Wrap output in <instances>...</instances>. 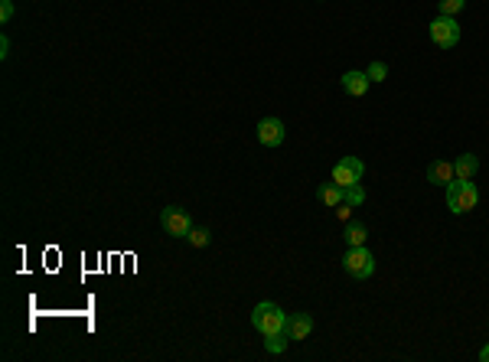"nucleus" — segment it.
I'll return each mask as SVG.
<instances>
[{"label": "nucleus", "mask_w": 489, "mask_h": 362, "mask_svg": "<svg viewBox=\"0 0 489 362\" xmlns=\"http://www.w3.org/2000/svg\"><path fill=\"white\" fill-rule=\"evenodd\" d=\"M479 359H483V362H489V346H483V352H479Z\"/></svg>", "instance_id": "nucleus-22"}, {"label": "nucleus", "mask_w": 489, "mask_h": 362, "mask_svg": "<svg viewBox=\"0 0 489 362\" xmlns=\"http://www.w3.org/2000/svg\"><path fill=\"white\" fill-rule=\"evenodd\" d=\"M476 203H479V192L470 180H454L447 186V209H450V213L463 215V213H470V209H476Z\"/></svg>", "instance_id": "nucleus-2"}, {"label": "nucleus", "mask_w": 489, "mask_h": 362, "mask_svg": "<svg viewBox=\"0 0 489 362\" xmlns=\"http://www.w3.org/2000/svg\"><path fill=\"white\" fill-rule=\"evenodd\" d=\"M365 75H369V82H385V79H388V65H385V63H372L369 69H365Z\"/></svg>", "instance_id": "nucleus-18"}, {"label": "nucleus", "mask_w": 489, "mask_h": 362, "mask_svg": "<svg viewBox=\"0 0 489 362\" xmlns=\"http://www.w3.org/2000/svg\"><path fill=\"white\" fill-rule=\"evenodd\" d=\"M431 40H434V46H440V49H454V46L460 43V26L454 17H437L434 23H431Z\"/></svg>", "instance_id": "nucleus-6"}, {"label": "nucleus", "mask_w": 489, "mask_h": 362, "mask_svg": "<svg viewBox=\"0 0 489 362\" xmlns=\"http://www.w3.org/2000/svg\"><path fill=\"white\" fill-rule=\"evenodd\" d=\"M346 192V196H342V199H346V203L352 206V209H356V206H362L365 203V190H362L359 183H356V186H349V190H342Z\"/></svg>", "instance_id": "nucleus-17"}, {"label": "nucleus", "mask_w": 489, "mask_h": 362, "mask_svg": "<svg viewBox=\"0 0 489 362\" xmlns=\"http://www.w3.org/2000/svg\"><path fill=\"white\" fill-rule=\"evenodd\" d=\"M479 170V157L476 154H463V157L454 160V173H457V180H473Z\"/></svg>", "instance_id": "nucleus-11"}, {"label": "nucleus", "mask_w": 489, "mask_h": 362, "mask_svg": "<svg viewBox=\"0 0 489 362\" xmlns=\"http://www.w3.org/2000/svg\"><path fill=\"white\" fill-rule=\"evenodd\" d=\"M342 196H346V192H342L336 183H323V186L317 190V199L326 206V209H336V206L342 203Z\"/></svg>", "instance_id": "nucleus-12"}, {"label": "nucleus", "mask_w": 489, "mask_h": 362, "mask_svg": "<svg viewBox=\"0 0 489 362\" xmlns=\"http://www.w3.org/2000/svg\"><path fill=\"white\" fill-rule=\"evenodd\" d=\"M288 138V131H284V121L281 117H265V121H258V140L265 144V147H281Z\"/></svg>", "instance_id": "nucleus-7"}, {"label": "nucleus", "mask_w": 489, "mask_h": 362, "mask_svg": "<svg viewBox=\"0 0 489 362\" xmlns=\"http://www.w3.org/2000/svg\"><path fill=\"white\" fill-rule=\"evenodd\" d=\"M463 7H467V0H440L437 10H440V17H457Z\"/></svg>", "instance_id": "nucleus-16"}, {"label": "nucleus", "mask_w": 489, "mask_h": 362, "mask_svg": "<svg viewBox=\"0 0 489 362\" xmlns=\"http://www.w3.org/2000/svg\"><path fill=\"white\" fill-rule=\"evenodd\" d=\"M160 225H163V232L173 235V238H186L192 229L190 222V213L186 209H180V206H167L163 209V215H160Z\"/></svg>", "instance_id": "nucleus-5"}, {"label": "nucleus", "mask_w": 489, "mask_h": 362, "mask_svg": "<svg viewBox=\"0 0 489 362\" xmlns=\"http://www.w3.org/2000/svg\"><path fill=\"white\" fill-rule=\"evenodd\" d=\"M365 238H369V232H365V225H362V222H349V225H346V242H349V248L365 245Z\"/></svg>", "instance_id": "nucleus-13"}, {"label": "nucleus", "mask_w": 489, "mask_h": 362, "mask_svg": "<svg viewBox=\"0 0 489 362\" xmlns=\"http://www.w3.org/2000/svg\"><path fill=\"white\" fill-rule=\"evenodd\" d=\"M288 343H290L288 333H274V336H265V349H267V352H274V356H277V352L288 349Z\"/></svg>", "instance_id": "nucleus-14"}, {"label": "nucleus", "mask_w": 489, "mask_h": 362, "mask_svg": "<svg viewBox=\"0 0 489 362\" xmlns=\"http://www.w3.org/2000/svg\"><path fill=\"white\" fill-rule=\"evenodd\" d=\"M342 268H346V274L356 277V281H365V277H372L375 271V255L369 252L365 245H356L346 252V258H342Z\"/></svg>", "instance_id": "nucleus-3"}, {"label": "nucleus", "mask_w": 489, "mask_h": 362, "mask_svg": "<svg viewBox=\"0 0 489 362\" xmlns=\"http://www.w3.org/2000/svg\"><path fill=\"white\" fill-rule=\"evenodd\" d=\"M362 173H365V163L359 157H342L336 167H333V183L340 186V190H349L356 183L362 180Z\"/></svg>", "instance_id": "nucleus-4"}, {"label": "nucleus", "mask_w": 489, "mask_h": 362, "mask_svg": "<svg viewBox=\"0 0 489 362\" xmlns=\"http://www.w3.org/2000/svg\"><path fill=\"white\" fill-rule=\"evenodd\" d=\"M340 85H342V92H346V95L362 98L365 92H369V85H372V82H369V75H365V72H346L340 79Z\"/></svg>", "instance_id": "nucleus-9"}, {"label": "nucleus", "mask_w": 489, "mask_h": 362, "mask_svg": "<svg viewBox=\"0 0 489 362\" xmlns=\"http://www.w3.org/2000/svg\"><path fill=\"white\" fill-rule=\"evenodd\" d=\"M427 180L434 183V186H450V183L457 180V173H454V163H447V160H437L427 167Z\"/></svg>", "instance_id": "nucleus-10"}, {"label": "nucleus", "mask_w": 489, "mask_h": 362, "mask_svg": "<svg viewBox=\"0 0 489 362\" xmlns=\"http://www.w3.org/2000/svg\"><path fill=\"white\" fill-rule=\"evenodd\" d=\"M186 242H190L192 248H206L209 242H213V235H209V229H190Z\"/></svg>", "instance_id": "nucleus-15"}, {"label": "nucleus", "mask_w": 489, "mask_h": 362, "mask_svg": "<svg viewBox=\"0 0 489 362\" xmlns=\"http://www.w3.org/2000/svg\"><path fill=\"white\" fill-rule=\"evenodd\" d=\"M251 327H255L261 336H274V333H288V313L277 307V304H258L255 313H251Z\"/></svg>", "instance_id": "nucleus-1"}, {"label": "nucleus", "mask_w": 489, "mask_h": 362, "mask_svg": "<svg viewBox=\"0 0 489 362\" xmlns=\"http://www.w3.org/2000/svg\"><path fill=\"white\" fill-rule=\"evenodd\" d=\"M284 330H288V336L290 340H307L310 333H313V317H310V313H290L288 317V327H284Z\"/></svg>", "instance_id": "nucleus-8"}, {"label": "nucleus", "mask_w": 489, "mask_h": 362, "mask_svg": "<svg viewBox=\"0 0 489 362\" xmlns=\"http://www.w3.org/2000/svg\"><path fill=\"white\" fill-rule=\"evenodd\" d=\"M13 17V0H0V23H10Z\"/></svg>", "instance_id": "nucleus-19"}, {"label": "nucleus", "mask_w": 489, "mask_h": 362, "mask_svg": "<svg viewBox=\"0 0 489 362\" xmlns=\"http://www.w3.org/2000/svg\"><path fill=\"white\" fill-rule=\"evenodd\" d=\"M7 56H10V40L3 36V40H0V59H7Z\"/></svg>", "instance_id": "nucleus-21"}, {"label": "nucleus", "mask_w": 489, "mask_h": 362, "mask_svg": "<svg viewBox=\"0 0 489 362\" xmlns=\"http://www.w3.org/2000/svg\"><path fill=\"white\" fill-rule=\"evenodd\" d=\"M349 215H352V206L342 199V203L336 206V219H340V222H349Z\"/></svg>", "instance_id": "nucleus-20"}]
</instances>
